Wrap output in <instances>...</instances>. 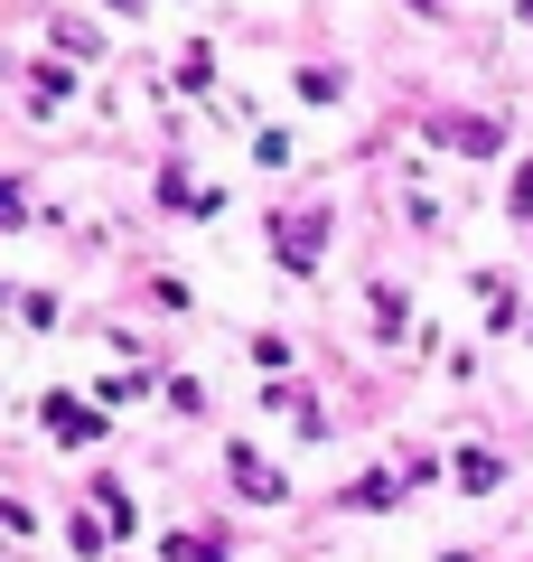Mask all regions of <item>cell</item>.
Listing matches in <instances>:
<instances>
[{
    "instance_id": "6da1fadb",
    "label": "cell",
    "mask_w": 533,
    "mask_h": 562,
    "mask_svg": "<svg viewBox=\"0 0 533 562\" xmlns=\"http://www.w3.org/2000/svg\"><path fill=\"white\" fill-rule=\"evenodd\" d=\"M47 431H66V441H94V413H84L76 394H47Z\"/></svg>"
},
{
    "instance_id": "7a4b0ae2",
    "label": "cell",
    "mask_w": 533,
    "mask_h": 562,
    "mask_svg": "<svg viewBox=\"0 0 533 562\" xmlns=\"http://www.w3.org/2000/svg\"><path fill=\"white\" fill-rule=\"evenodd\" d=\"M235 487H243V497H281V479L253 460V450H235Z\"/></svg>"
},
{
    "instance_id": "3957f363",
    "label": "cell",
    "mask_w": 533,
    "mask_h": 562,
    "mask_svg": "<svg viewBox=\"0 0 533 562\" xmlns=\"http://www.w3.org/2000/svg\"><path fill=\"white\" fill-rule=\"evenodd\" d=\"M169 562H225V553H216V543H197V535H178V543H169Z\"/></svg>"
}]
</instances>
